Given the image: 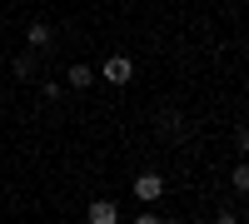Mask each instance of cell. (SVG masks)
<instances>
[{
  "label": "cell",
  "mask_w": 249,
  "mask_h": 224,
  "mask_svg": "<svg viewBox=\"0 0 249 224\" xmlns=\"http://www.w3.org/2000/svg\"><path fill=\"white\" fill-rule=\"evenodd\" d=\"M95 75L110 80V85H130V80H135V60L130 55H105V65H100Z\"/></svg>",
  "instance_id": "obj_1"
},
{
  "label": "cell",
  "mask_w": 249,
  "mask_h": 224,
  "mask_svg": "<svg viewBox=\"0 0 249 224\" xmlns=\"http://www.w3.org/2000/svg\"><path fill=\"white\" fill-rule=\"evenodd\" d=\"M135 194H140V199H144V205H155V199H160V194H164V179H160V174H155V170H144V174H140V179H135Z\"/></svg>",
  "instance_id": "obj_2"
},
{
  "label": "cell",
  "mask_w": 249,
  "mask_h": 224,
  "mask_svg": "<svg viewBox=\"0 0 249 224\" xmlns=\"http://www.w3.org/2000/svg\"><path fill=\"white\" fill-rule=\"evenodd\" d=\"M85 219L90 224H115L120 219V205H115V199H95V205L85 209Z\"/></svg>",
  "instance_id": "obj_3"
},
{
  "label": "cell",
  "mask_w": 249,
  "mask_h": 224,
  "mask_svg": "<svg viewBox=\"0 0 249 224\" xmlns=\"http://www.w3.org/2000/svg\"><path fill=\"white\" fill-rule=\"evenodd\" d=\"M25 40H30V50H45V45H50V40H55V30L45 25V20H35V25L25 30Z\"/></svg>",
  "instance_id": "obj_4"
},
{
  "label": "cell",
  "mask_w": 249,
  "mask_h": 224,
  "mask_svg": "<svg viewBox=\"0 0 249 224\" xmlns=\"http://www.w3.org/2000/svg\"><path fill=\"white\" fill-rule=\"evenodd\" d=\"M65 80H70V90H90L95 85V65H70Z\"/></svg>",
  "instance_id": "obj_5"
},
{
  "label": "cell",
  "mask_w": 249,
  "mask_h": 224,
  "mask_svg": "<svg viewBox=\"0 0 249 224\" xmlns=\"http://www.w3.org/2000/svg\"><path fill=\"white\" fill-rule=\"evenodd\" d=\"M230 185H234L239 194H249V165H234V170H230Z\"/></svg>",
  "instance_id": "obj_6"
},
{
  "label": "cell",
  "mask_w": 249,
  "mask_h": 224,
  "mask_svg": "<svg viewBox=\"0 0 249 224\" xmlns=\"http://www.w3.org/2000/svg\"><path fill=\"white\" fill-rule=\"evenodd\" d=\"M30 75H35V60L20 55V60H15V80H30Z\"/></svg>",
  "instance_id": "obj_7"
},
{
  "label": "cell",
  "mask_w": 249,
  "mask_h": 224,
  "mask_svg": "<svg viewBox=\"0 0 249 224\" xmlns=\"http://www.w3.org/2000/svg\"><path fill=\"white\" fill-rule=\"evenodd\" d=\"M234 145H239V150H244V155H249V125H244V130H239V135H234Z\"/></svg>",
  "instance_id": "obj_8"
}]
</instances>
